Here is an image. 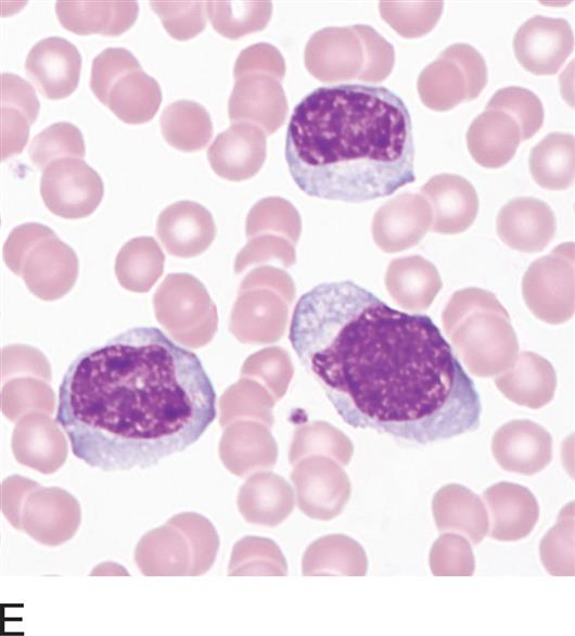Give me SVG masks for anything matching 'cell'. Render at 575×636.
Wrapping results in <instances>:
<instances>
[{"label":"cell","instance_id":"obj_1","mask_svg":"<svg viewBox=\"0 0 575 636\" xmlns=\"http://www.w3.org/2000/svg\"><path fill=\"white\" fill-rule=\"evenodd\" d=\"M289 340L353 428L427 444L480 425L475 385L433 320L395 309L354 281L305 292Z\"/></svg>","mask_w":575,"mask_h":636},{"label":"cell","instance_id":"obj_2","mask_svg":"<svg viewBox=\"0 0 575 636\" xmlns=\"http://www.w3.org/2000/svg\"><path fill=\"white\" fill-rule=\"evenodd\" d=\"M200 358L156 327L81 352L59 387L55 421L90 468L128 471L186 450L217 415Z\"/></svg>","mask_w":575,"mask_h":636},{"label":"cell","instance_id":"obj_3","mask_svg":"<svg viewBox=\"0 0 575 636\" xmlns=\"http://www.w3.org/2000/svg\"><path fill=\"white\" fill-rule=\"evenodd\" d=\"M285 160L309 196L348 203L388 196L416 179L409 110L383 86L319 87L293 110Z\"/></svg>","mask_w":575,"mask_h":636},{"label":"cell","instance_id":"obj_4","mask_svg":"<svg viewBox=\"0 0 575 636\" xmlns=\"http://www.w3.org/2000/svg\"><path fill=\"white\" fill-rule=\"evenodd\" d=\"M442 323L456 353L475 377L498 376L519 355L510 316L490 291L465 288L455 292L444 308Z\"/></svg>","mask_w":575,"mask_h":636},{"label":"cell","instance_id":"obj_5","mask_svg":"<svg viewBox=\"0 0 575 636\" xmlns=\"http://www.w3.org/2000/svg\"><path fill=\"white\" fill-rule=\"evenodd\" d=\"M157 321L179 343L199 347L213 336L217 314L204 287L187 274L168 275L153 296Z\"/></svg>","mask_w":575,"mask_h":636},{"label":"cell","instance_id":"obj_6","mask_svg":"<svg viewBox=\"0 0 575 636\" xmlns=\"http://www.w3.org/2000/svg\"><path fill=\"white\" fill-rule=\"evenodd\" d=\"M522 294L535 317L560 325L574 314V243L564 242L535 259L522 280Z\"/></svg>","mask_w":575,"mask_h":636},{"label":"cell","instance_id":"obj_7","mask_svg":"<svg viewBox=\"0 0 575 636\" xmlns=\"http://www.w3.org/2000/svg\"><path fill=\"white\" fill-rule=\"evenodd\" d=\"M104 193L99 174L84 160L62 157L48 164L40 180V194L53 214L78 219L92 214Z\"/></svg>","mask_w":575,"mask_h":636},{"label":"cell","instance_id":"obj_8","mask_svg":"<svg viewBox=\"0 0 575 636\" xmlns=\"http://www.w3.org/2000/svg\"><path fill=\"white\" fill-rule=\"evenodd\" d=\"M78 270L79 262L75 251L51 230L27 251L20 276L38 298L55 301L72 290Z\"/></svg>","mask_w":575,"mask_h":636},{"label":"cell","instance_id":"obj_9","mask_svg":"<svg viewBox=\"0 0 575 636\" xmlns=\"http://www.w3.org/2000/svg\"><path fill=\"white\" fill-rule=\"evenodd\" d=\"M304 60L307 71L320 81L358 80L366 66L365 44L354 25L325 27L309 38Z\"/></svg>","mask_w":575,"mask_h":636},{"label":"cell","instance_id":"obj_10","mask_svg":"<svg viewBox=\"0 0 575 636\" xmlns=\"http://www.w3.org/2000/svg\"><path fill=\"white\" fill-rule=\"evenodd\" d=\"M574 48V35L564 18L535 15L521 25L513 39L519 63L535 75L555 74Z\"/></svg>","mask_w":575,"mask_h":636},{"label":"cell","instance_id":"obj_11","mask_svg":"<svg viewBox=\"0 0 575 636\" xmlns=\"http://www.w3.org/2000/svg\"><path fill=\"white\" fill-rule=\"evenodd\" d=\"M288 107L280 80L265 74H247L235 78L228 114L232 124L252 123L271 135L284 124Z\"/></svg>","mask_w":575,"mask_h":636},{"label":"cell","instance_id":"obj_12","mask_svg":"<svg viewBox=\"0 0 575 636\" xmlns=\"http://www.w3.org/2000/svg\"><path fill=\"white\" fill-rule=\"evenodd\" d=\"M433 220L429 201L411 192L386 202L373 217L372 236L384 252H399L418 244Z\"/></svg>","mask_w":575,"mask_h":636},{"label":"cell","instance_id":"obj_13","mask_svg":"<svg viewBox=\"0 0 575 636\" xmlns=\"http://www.w3.org/2000/svg\"><path fill=\"white\" fill-rule=\"evenodd\" d=\"M491 451L503 470L533 475L550 463L552 437L545 428L531 420H512L495 432Z\"/></svg>","mask_w":575,"mask_h":636},{"label":"cell","instance_id":"obj_14","mask_svg":"<svg viewBox=\"0 0 575 636\" xmlns=\"http://www.w3.org/2000/svg\"><path fill=\"white\" fill-rule=\"evenodd\" d=\"M81 56L78 49L62 37L37 42L27 54L25 71L48 99L68 97L78 86Z\"/></svg>","mask_w":575,"mask_h":636},{"label":"cell","instance_id":"obj_15","mask_svg":"<svg viewBox=\"0 0 575 636\" xmlns=\"http://www.w3.org/2000/svg\"><path fill=\"white\" fill-rule=\"evenodd\" d=\"M267 155L266 133L258 126L241 122L217 135L207 150L213 170L223 179L241 181L255 176Z\"/></svg>","mask_w":575,"mask_h":636},{"label":"cell","instance_id":"obj_16","mask_svg":"<svg viewBox=\"0 0 575 636\" xmlns=\"http://www.w3.org/2000/svg\"><path fill=\"white\" fill-rule=\"evenodd\" d=\"M555 217L550 206L536 198L522 196L509 201L497 216V233L509 247L524 252H541L555 233Z\"/></svg>","mask_w":575,"mask_h":636},{"label":"cell","instance_id":"obj_17","mask_svg":"<svg viewBox=\"0 0 575 636\" xmlns=\"http://www.w3.org/2000/svg\"><path fill=\"white\" fill-rule=\"evenodd\" d=\"M421 193L432 207L433 232L457 234L465 231L476 218V190L470 181L459 175H435L422 186Z\"/></svg>","mask_w":575,"mask_h":636},{"label":"cell","instance_id":"obj_18","mask_svg":"<svg viewBox=\"0 0 575 636\" xmlns=\"http://www.w3.org/2000/svg\"><path fill=\"white\" fill-rule=\"evenodd\" d=\"M156 233L175 256L192 257L204 252L216 236L212 214L201 204L179 201L162 211Z\"/></svg>","mask_w":575,"mask_h":636},{"label":"cell","instance_id":"obj_19","mask_svg":"<svg viewBox=\"0 0 575 636\" xmlns=\"http://www.w3.org/2000/svg\"><path fill=\"white\" fill-rule=\"evenodd\" d=\"M490 513L489 536L497 540L513 542L526 537L539 518V506L534 494L525 486L499 482L483 493Z\"/></svg>","mask_w":575,"mask_h":636},{"label":"cell","instance_id":"obj_20","mask_svg":"<svg viewBox=\"0 0 575 636\" xmlns=\"http://www.w3.org/2000/svg\"><path fill=\"white\" fill-rule=\"evenodd\" d=\"M136 1L59 0L55 13L61 25L75 34L118 36L127 31L138 17Z\"/></svg>","mask_w":575,"mask_h":636},{"label":"cell","instance_id":"obj_21","mask_svg":"<svg viewBox=\"0 0 575 636\" xmlns=\"http://www.w3.org/2000/svg\"><path fill=\"white\" fill-rule=\"evenodd\" d=\"M495 384L516 405L539 409L553 398L557 374L550 361L542 356L522 352L508 370L495 378Z\"/></svg>","mask_w":575,"mask_h":636},{"label":"cell","instance_id":"obj_22","mask_svg":"<svg viewBox=\"0 0 575 636\" xmlns=\"http://www.w3.org/2000/svg\"><path fill=\"white\" fill-rule=\"evenodd\" d=\"M39 109L36 91L30 84L12 73L1 75L2 161L23 151Z\"/></svg>","mask_w":575,"mask_h":636},{"label":"cell","instance_id":"obj_23","mask_svg":"<svg viewBox=\"0 0 575 636\" xmlns=\"http://www.w3.org/2000/svg\"><path fill=\"white\" fill-rule=\"evenodd\" d=\"M521 141L516 122L499 110H485L467 131V143L473 160L483 167L498 168L515 154Z\"/></svg>","mask_w":575,"mask_h":636},{"label":"cell","instance_id":"obj_24","mask_svg":"<svg viewBox=\"0 0 575 636\" xmlns=\"http://www.w3.org/2000/svg\"><path fill=\"white\" fill-rule=\"evenodd\" d=\"M432 511L439 532L452 531L477 545L489 529L488 512L481 498L460 484H447L436 492Z\"/></svg>","mask_w":575,"mask_h":636},{"label":"cell","instance_id":"obj_25","mask_svg":"<svg viewBox=\"0 0 575 636\" xmlns=\"http://www.w3.org/2000/svg\"><path fill=\"white\" fill-rule=\"evenodd\" d=\"M162 102L158 82L148 75L141 65L132 67L108 87L102 103L127 124L151 120Z\"/></svg>","mask_w":575,"mask_h":636},{"label":"cell","instance_id":"obj_26","mask_svg":"<svg viewBox=\"0 0 575 636\" xmlns=\"http://www.w3.org/2000/svg\"><path fill=\"white\" fill-rule=\"evenodd\" d=\"M443 287L437 268L419 255L389 264L386 288L401 307L420 311L429 308Z\"/></svg>","mask_w":575,"mask_h":636},{"label":"cell","instance_id":"obj_27","mask_svg":"<svg viewBox=\"0 0 575 636\" xmlns=\"http://www.w3.org/2000/svg\"><path fill=\"white\" fill-rule=\"evenodd\" d=\"M574 137L551 132L532 149L529 170L541 188L564 190L574 181Z\"/></svg>","mask_w":575,"mask_h":636},{"label":"cell","instance_id":"obj_28","mask_svg":"<svg viewBox=\"0 0 575 636\" xmlns=\"http://www.w3.org/2000/svg\"><path fill=\"white\" fill-rule=\"evenodd\" d=\"M164 260V253L154 238L137 237L127 241L119 250L115 260V275L126 290L145 293L162 276Z\"/></svg>","mask_w":575,"mask_h":636},{"label":"cell","instance_id":"obj_29","mask_svg":"<svg viewBox=\"0 0 575 636\" xmlns=\"http://www.w3.org/2000/svg\"><path fill=\"white\" fill-rule=\"evenodd\" d=\"M159 124L165 140L183 152L205 148L213 136L210 116L195 101L179 100L169 103L161 114Z\"/></svg>","mask_w":575,"mask_h":636},{"label":"cell","instance_id":"obj_30","mask_svg":"<svg viewBox=\"0 0 575 636\" xmlns=\"http://www.w3.org/2000/svg\"><path fill=\"white\" fill-rule=\"evenodd\" d=\"M418 92L422 103L437 112H445L463 101H470L468 81L461 67L455 60L442 53L420 73Z\"/></svg>","mask_w":575,"mask_h":636},{"label":"cell","instance_id":"obj_31","mask_svg":"<svg viewBox=\"0 0 575 636\" xmlns=\"http://www.w3.org/2000/svg\"><path fill=\"white\" fill-rule=\"evenodd\" d=\"M205 8L214 29L229 39L264 29L272 12L270 1H206Z\"/></svg>","mask_w":575,"mask_h":636},{"label":"cell","instance_id":"obj_32","mask_svg":"<svg viewBox=\"0 0 575 636\" xmlns=\"http://www.w3.org/2000/svg\"><path fill=\"white\" fill-rule=\"evenodd\" d=\"M381 17L404 38L430 33L440 18L443 1H380Z\"/></svg>","mask_w":575,"mask_h":636},{"label":"cell","instance_id":"obj_33","mask_svg":"<svg viewBox=\"0 0 575 636\" xmlns=\"http://www.w3.org/2000/svg\"><path fill=\"white\" fill-rule=\"evenodd\" d=\"M29 156L40 169L62 157H85V142L80 130L68 122L50 125L30 142Z\"/></svg>","mask_w":575,"mask_h":636},{"label":"cell","instance_id":"obj_34","mask_svg":"<svg viewBox=\"0 0 575 636\" xmlns=\"http://www.w3.org/2000/svg\"><path fill=\"white\" fill-rule=\"evenodd\" d=\"M486 110L509 114L518 124L521 140L533 137L544 122V107L539 98L528 89L510 86L499 89L489 100Z\"/></svg>","mask_w":575,"mask_h":636},{"label":"cell","instance_id":"obj_35","mask_svg":"<svg viewBox=\"0 0 575 636\" xmlns=\"http://www.w3.org/2000/svg\"><path fill=\"white\" fill-rule=\"evenodd\" d=\"M571 503L563 508L558 523L546 534L540 545L541 561L552 575H574V521Z\"/></svg>","mask_w":575,"mask_h":636},{"label":"cell","instance_id":"obj_36","mask_svg":"<svg viewBox=\"0 0 575 636\" xmlns=\"http://www.w3.org/2000/svg\"><path fill=\"white\" fill-rule=\"evenodd\" d=\"M429 561L435 576H472L475 571L469 540L455 533L443 534L434 542Z\"/></svg>","mask_w":575,"mask_h":636},{"label":"cell","instance_id":"obj_37","mask_svg":"<svg viewBox=\"0 0 575 636\" xmlns=\"http://www.w3.org/2000/svg\"><path fill=\"white\" fill-rule=\"evenodd\" d=\"M166 31L177 40H188L206 26L204 1H150Z\"/></svg>","mask_w":575,"mask_h":636},{"label":"cell","instance_id":"obj_38","mask_svg":"<svg viewBox=\"0 0 575 636\" xmlns=\"http://www.w3.org/2000/svg\"><path fill=\"white\" fill-rule=\"evenodd\" d=\"M366 51V66L358 80L380 82L392 72L395 62L393 46L369 25L357 24Z\"/></svg>","mask_w":575,"mask_h":636},{"label":"cell","instance_id":"obj_39","mask_svg":"<svg viewBox=\"0 0 575 636\" xmlns=\"http://www.w3.org/2000/svg\"><path fill=\"white\" fill-rule=\"evenodd\" d=\"M270 225L288 231L293 238L297 237L301 228L297 212L290 202L281 198H266L253 206L247 216V234Z\"/></svg>","mask_w":575,"mask_h":636},{"label":"cell","instance_id":"obj_40","mask_svg":"<svg viewBox=\"0 0 575 636\" xmlns=\"http://www.w3.org/2000/svg\"><path fill=\"white\" fill-rule=\"evenodd\" d=\"M136 56L125 48H107L92 61L90 88L102 102L108 87L124 72L139 66Z\"/></svg>","mask_w":575,"mask_h":636},{"label":"cell","instance_id":"obj_41","mask_svg":"<svg viewBox=\"0 0 575 636\" xmlns=\"http://www.w3.org/2000/svg\"><path fill=\"white\" fill-rule=\"evenodd\" d=\"M247 74H265L281 81L285 75V61L270 43L252 44L240 52L233 68L234 79Z\"/></svg>","mask_w":575,"mask_h":636},{"label":"cell","instance_id":"obj_42","mask_svg":"<svg viewBox=\"0 0 575 636\" xmlns=\"http://www.w3.org/2000/svg\"><path fill=\"white\" fill-rule=\"evenodd\" d=\"M1 370L3 381L7 377L20 373H30L42 379H51V368L46 356L35 347L28 345H9L2 348Z\"/></svg>","mask_w":575,"mask_h":636},{"label":"cell","instance_id":"obj_43","mask_svg":"<svg viewBox=\"0 0 575 636\" xmlns=\"http://www.w3.org/2000/svg\"><path fill=\"white\" fill-rule=\"evenodd\" d=\"M442 54L451 58L461 67L468 81L470 101L477 98L487 84V66L481 53L468 43H453Z\"/></svg>","mask_w":575,"mask_h":636},{"label":"cell","instance_id":"obj_44","mask_svg":"<svg viewBox=\"0 0 575 636\" xmlns=\"http://www.w3.org/2000/svg\"><path fill=\"white\" fill-rule=\"evenodd\" d=\"M51 230L38 222H26L15 227L3 245V260L7 266L20 276L21 264L27 251Z\"/></svg>","mask_w":575,"mask_h":636}]
</instances>
